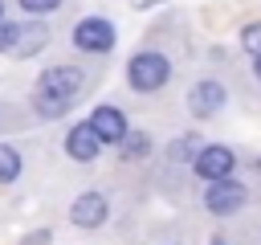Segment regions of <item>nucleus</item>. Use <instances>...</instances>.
Returning a JSON list of instances; mask_svg holds the SVG:
<instances>
[{"mask_svg": "<svg viewBox=\"0 0 261 245\" xmlns=\"http://www.w3.org/2000/svg\"><path fill=\"white\" fill-rule=\"evenodd\" d=\"M82 86H86V74L77 65H53V69H45L41 82H37V114L61 118L69 110V102L82 94Z\"/></svg>", "mask_w": 261, "mask_h": 245, "instance_id": "f257e3e1", "label": "nucleus"}, {"mask_svg": "<svg viewBox=\"0 0 261 245\" xmlns=\"http://www.w3.org/2000/svg\"><path fill=\"white\" fill-rule=\"evenodd\" d=\"M167 78H171V61L163 53H155V49H143V53H135L126 61V82L139 94H155L159 86H167Z\"/></svg>", "mask_w": 261, "mask_h": 245, "instance_id": "f03ea898", "label": "nucleus"}, {"mask_svg": "<svg viewBox=\"0 0 261 245\" xmlns=\"http://www.w3.org/2000/svg\"><path fill=\"white\" fill-rule=\"evenodd\" d=\"M249 200V188L237 184L232 176H220V180H208V192H204V208L212 216H232L241 204Z\"/></svg>", "mask_w": 261, "mask_h": 245, "instance_id": "7ed1b4c3", "label": "nucleus"}, {"mask_svg": "<svg viewBox=\"0 0 261 245\" xmlns=\"http://www.w3.org/2000/svg\"><path fill=\"white\" fill-rule=\"evenodd\" d=\"M49 45V29L45 24H8V37H4V49L0 53H8V57H33V53H41Z\"/></svg>", "mask_w": 261, "mask_h": 245, "instance_id": "20e7f679", "label": "nucleus"}, {"mask_svg": "<svg viewBox=\"0 0 261 245\" xmlns=\"http://www.w3.org/2000/svg\"><path fill=\"white\" fill-rule=\"evenodd\" d=\"M73 45L82 53H106L114 45V24L102 20V16H86V20L73 24Z\"/></svg>", "mask_w": 261, "mask_h": 245, "instance_id": "39448f33", "label": "nucleus"}, {"mask_svg": "<svg viewBox=\"0 0 261 245\" xmlns=\"http://www.w3.org/2000/svg\"><path fill=\"white\" fill-rule=\"evenodd\" d=\"M192 167H196V176L200 180H220V176H228L232 167H237V155L228 151V147H220V143H204L200 151H196V159H192Z\"/></svg>", "mask_w": 261, "mask_h": 245, "instance_id": "423d86ee", "label": "nucleus"}, {"mask_svg": "<svg viewBox=\"0 0 261 245\" xmlns=\"http://www.w3.org/2000/svg\"><path fill=\"white\" fill-rule=\"evenodd\" d=\"M106 216H110V204H106L102 192H82V196L73 200V208H69V220H73L77 229H98Z\"/></svg>", "mask_w": 261, "mask_h": 245, "instance_id": "0eeeda50", "label": "nucleus"}, {"mask_svg": "<svg viewBox=\"0 0 261 245\" xmlns=\"http://www.w3.org/2000/svg\"><path fill=\"white\" fill-rule=\"evenodd\" d=\"M220 106H224V86H220V82L204 78V82H196V86L188 90V110H192L196 118H208V114H216Z\"/></svg>", "mask_w": 261, "mask_h": 245, "instance_id": "6e6552de", "label": "nucleus"}, {"mask_svg": "<svg viewBox=\"0 0 261 245\" xmlns=\"http://www.w3.org/2000/svg\"><path fill=\"white\" fill-rule=\"evenodd\" d=\"M90 127H94V135H98L102 143H122V135L130 131V127H126V114H122L118 106H98V110L90 114Z\"/></svg>", "mask_w": 261, "mask_h": 245, "instance_id": "1a4fd4ad", "label": "nucleus"}, {"mask_svg": "<svg viewBox=\"0 0 261 245\" xmlns=\"http://www.w3.org/2000/svg\"><path fill=\"white\" fill-rule=\"evenodd\" d=\"M98 147H102V139L94 135L90 122H77V127L65 135V151H69V159H77V163H90V159L98 155Z\"/></svg>", "mask_w": 261, "mask_h": 245, "instance_id": "9d476101", "label": "nucleus"}, {"mask_svg": "<svg viewBox=\"0 0 261 245\" xmlns=\"http://www.w3.org/2000/svg\"><path fill=\"white\" fill-rule=\"evenodd\" d=\"M20 176V155L12 143H0V184H12Z\"/></svg>", "mask_w": 261, "mask_h": 245, "instance_id": "9b49d317", "label": "nucleus"}, {"mask_svg": "<svg viewBox=\"0 0 261 245\" xmlns=\"http://www.w3.org/2000/svg\"><path fill=\"white\" fill-rule=\"evenodd\" d=\"M118 147H122V155H126V159H139V155H147V151H151V139H147L143 131H126Z\"/></svg>", "mask_w": 261, "mask_h": 245, "instance_id": "f8f14e48", "label": "nucleus"}, {"mask_svg": "<svg viewBox=\"0 0 261 245\" xmlns=\"http://www.w3.org/2000/svg\"><path fill=\"white\" fill-rule=\"evenodd\" d=\"M204 143H200V135H179L175 143H171V159H196V151H200Z\"/></svg>", "mask_w": 261, "mask_h": 245, "instance_id": "ddd939ff", "label": "nucleus"}, {"mask_svg": "<svg viewBox=\"0 0 261 245\" xmlns=\"http://www.w3.org/2000/svg\"><path fill=\"white\" fill-rule=\"evenodd\" d=\"M241 45H245V53L261 57V20H253V24L241 29Z\"/></svg>", "mask_w": 261, "mask_h": 245, "instance_id": "4468645a", "label": "nucleus"}, {"mask_svg": "<svg viewBox=\"0 0 261 245\" xmlns=\"http://www.w3.org/2000/svg\"><path fill=\"white\" fill-rule=\"evenodd\" d=\"M20 8H24V12H33V16H41V12L61 8V0H20Z\"/></svg>", "mask_w": 261, "mask_h": 245, "instance_id": "2eb2a0df", "label": "nucleus"}, {"mask_svg": "<svg viewBox=\"0 0 261 245\" xmlns=\"http://www.w3.org/2000/svg\"><path fill=\"white\" fill-rule=\"evenodd\" d=\"M20 245H53V233H45V229H37V233H29Z\"/></svg>", "mask_w": 261, "mask_h": 245, "instance_id": "dca6fc26", "label": "nucleus"}, {"mask_svg": "<svg viewBox=\"0 0 261 245\" xmlns=\"http://www.w3.org/2000/svg\"><path fill=\"white\" fill-rule=\"evenodd\" d=\"M253 74H257V78H261V57H257V65H253Z\"/></svg>", "mask_w": 261, "mask_h": 245, "instance_id": "f3484780", "label": "nucleus"}, {"mask_svg": "<svg viewBox=\"0 0 261 245\" xmlns=\"http://www.w3.org/2000/svg\"><path fill=\"white\" fill-rule=\"evenodd\" d=\"M212 245H224V241H212Z\"/></svg>", "mask_w": 261, "mask_h": 245, "instance_id": "a211bd4d", "label": "nucleus"}, {"mask_svg": "<svg viewBox=\"0 0 261 245\" xmlns=\"http://www.w3.org/2000/svg\"><path fill=\"white\" fill-rule=\"evenodd\" d=\"M0 16H4V4H0Z\"/></svg>", "mask_w": 261, "mask_h": 245, "instance_id": "6ab92c4d", "label": "nucleus"}]
</instances>
